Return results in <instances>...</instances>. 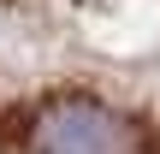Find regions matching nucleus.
I'll return each mask as SVG.
<instances>
[{
    "label": "nucleus",
    "mask_w": 160,
    "mask_h": 154,
    "mask_svg": "<svg viewBox=\"0 0 160 154\" xmlns=\"http://www.w3.org/2000/svg\"><path fill=\"white\" fill-rule=\"evenodd\" d=\"M0 154H160V0H0Z\"/></svg>",
    "instance_id": "1"
}]
</instances>
